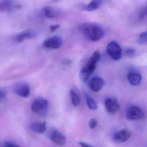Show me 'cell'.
<instances>
[{"label": "cell", "mask_w": 147, "mask_h": 147, "mask_svg": "<svg viewBox=\"0 0 147 147\" xmlns=\"http://www.w3.org/2000/svg\"><path fill=\"white\" fill-rule=\"evenodd\" d=\"M100 52L98 51H95L80 70V77L83 81L86 82L88 80L91 74L95 70L96 64L100 60Z\"/></svg>", "instance_id": "7a4b0ae2"}, {"label": "cell", "mask_w": 147, "mask_h": 147, "mask_svg": "<svg viewBox=\"0 0 147 147\" xmlns=\"http://www.w3.org/2000/svg\"><path fill=\"white\" fill-rule=\"evenodd\" d=\"M106 51L108 55L113 60H118L121 58L122 54V48L116 41H110L107 45Z\"/></svg>", "instance_id": "277c9868"}, {"label": "cell", "mask_w": 147, "mask_h": 147, "mask_svg": "<svg viewBox=\"0 0 147 147\" xmlns=\"http://www.w3.org/2000/svg\"><path fill=\"white\" fill-rule=\"evenodd\" d=\"M50 137L55 144L59 146H63L66 143L65 137L57 130H54L51 132Z\"/></svg>", "instance_id": "8fae6325"}, {"label": "cell", "mask_w": 147, "mask_h": 147, "mask_svg": "<svg viewBox=\"0 0 147 147\" xmlns=\"http://www.w3.org/2000/svg\"><path fill=\"white\" fill-rule=\"evenodd\" d=\"M88 125H89V127L90 129H94L95 128L96 125H97V121L94 119V118H92L90 119V121H89V123H88Z\"/></svg>", "instance_id": "603a6c76"}, {"label": "cell", "mask_w": 147, "mask_h": 147, "mask_svg": "<svg viewBox=\"0 0 147 147\" xmlns=\"http://www.w3.org/2000/svg\"><path fill=\"white\" fill-rule=\"evenodd\" d=\"M80 29L85 36L92 41H97L104 36L103 29L96 24H84L81 26Z\"/></svg>", "instance_id": "6da1fadb"}, {"label": "cell", "mask_w": 147, "mask_h": 147, "mask_svg": "<svg viewBox=\"0 0 147 147\" xmlns=\"http://www.w3.org/2000/svg\"><path fill=\"white\" fill-rule=\"evenodd\" d=\"M6 98V94L5 91L0 89V99H4Z\"/></svg>", "instance_id": "484cf974"}, {"label": "cell", "mask_w": 147, "mask_h": 147, "mask_svg": "<svg viewBox=\"0 0 147 147\" xmlns=\"http://www.w3.org/2000/svg\"><path fill=\"white\" fill-rule=\"evenodd\" d=\"M70 96L72 105L76 107L80 104V98L76 92L72 89L70 90Z\"/></svg>", "instance_id": "d6986e66"}, {"label": "cell", "mask_w": 147, "mask_h": 147, "mask_svg": "<svg viewBox=\"0 0 147 147\" xmlns=\"http://www.w3.org/2000/svg\"><path fill=\"white\" fill-rule=\"evenodd\" d=\"M59 25H52L50 26V31L51 32H53L55 31L57 29L59 28Z\"/></svg>", "instance_id": "d4e9b609"}, {"label": "cell", "mask_w": 147, "mask_h": 147, "mask_svg": "<svg viewBox=\"0 0 147 147\" xmlns=\"http://www.w3.org/2000/svg\"><path fill=\"white\" fill-rule=\"evenodd\" d=\"M3 146L5 147H16V146H18V145L13 142H11V141H6L5 142L3 145Z\"/></svg>", "instance_id": "cb8c5ba5"}, {"label": "cell", "mask_w": 147, "mask_h": 147, "mask_svg": "<svg viewBox=\"0 0 147 147\" xmlns=\"http://www.w3.org/2000/svg\"><path fill=\"white\" fill-rule=\"evenodd\" d=\"M131 135V132L129 130L125 129L115 131L113 136V139L117 142H123L126 141Z\"/></svg>", "instance_id": "ba28073f"}, {"label": "cell", "mask_w": 147, "mask_h": 147, "mask_svg": "<svg viewBox=\"0 0 147 147\" xmlns=\"http://www.w3.org/2000/svg\"><path fill=\"white\" fill-rule=\"evenodd\" d=\"M146 17V7L144 6L142 7L139 13V18L140 20L142 21L145 20Z\"/></svg>", "instance_id": "44dd1931"}, {"label": "cell", "mask_w": 147, "mask_h": 147, "mask_svg": "<svg viewBox=\"0 0 147 147\" xmlns=\"http://www.w3.org/2000/svg\"><path fill=\"white\" fill-rule=\"evenodd\" d=\"M48 107V100L43 98H38L33 100L31 105L32 111L38 115H44Z\"/></svg>", "instance_id": "3957f363"}, {"label": "cell", "mask_w": 147, "mask_h": 147, "mask_svg": "<svg viewBox=\"0 0 147 147\" xmlns=\"http://www.w3.org/2000/svg\"><path fill=\"white\" fill-rule=\"evenodd\" d=\"M20 7L12 0H2L0 1V11H10Z\"/></svg>", "instance_id": "7c38bea8"}, {"label": "cell", "mask_w": 147, "mask_h": 147, "mask_svg": "<svg viewBox=\"0 0 147 147\" xmlns=\"http://www.w3.org/2000/svg\"><path fill=\"white\" fill-rule=\"evenodd\" d=\"M63 61H64V63L65 64H67V65H68V64H69L71 63V61L70 60H64Z\"/></svg>", "instance_id": "83f0119b"}, {"label": "cell", "mask_w": 147, "mask_h": 147, "mask_svg": "<svg viewBox=\"0 0 147 147\" xmlns=\"http://www.w3.org/2000/svg\"><path fill=\"white\" fill-rule=\"evenodd\" d=\"M125 53L129 57H133L136 54V51L134 48L129 47L126 49Z\"/></svg>", "instance_id": "7402d4cb"}, {"label": "cell", "mask_w": 147, "mask_h": 147, "mask_svg": "<svg viewBox=\"0 0 147 147\" xmlns=\"http://www.w3.org/2000/svg\"><path fill=\"white\" fill-rule=\"evenodd\" d=\"M103 1L104 0H92L88 4L84 5L83 9L88 11L96 10L102 5Z\"/></svg>", "instance_id": "e0dca14e"}, {"label": "cell", "mask_w": 147, "mask_h": 147, "mask_svg": "<svg viewBox=\"0 0 147 147\" xmlns=\"http://www.w3.org/2000/svg\"><path fill=\"white\" fill-rule=\"evenodd\" d=\"M84 96L86 104L88 107V108L91 110H96L97 109V104L95 100L87 93H84Z\"/></svg>", "instance_id": "ac0fdd59"}, {"label": "cell", "mask_w": 147, "mask_h": 147, "mask_svg": "<svg viewBox=\"0 0 147 147\" xmlns=\"http://www.w3.org/2000/svg\"><path fill=\"white\" fill-rule=\"evenodd\" d=\"M30 127L32 130L38 134L44 133L47 129L45 122H33L30 123Z\"/></svg>", "instance_id": "2e32d148"}, {"label": "cell", "mask_w": 147, "mask_h": 147, "mask_svg": "<svg viewBox=\"0 0 147 147\" xmlns=\"http://www.w3.org/2000/svg\"><path fill=\"white\" fill-rule=\"evenodd\" d=\"M37 36L36 32L32 29H28L21 32L16 36V40L18 42H21L26 40L34 38Z\"/></svg>", "instance_id": "30bf717a"}, {"label": "cell", "mask_w": 147, "mask_h": 147, "mask_svg": "<svg viewBox=\"0 0 147 147\" xmlns=\"http://www.w3.org/2000/svg\"><path fill=\"white\" fill-rule=\"evenodd\" d=\"M63 43L62 38L58 36H52L51 37L46 39L43 45L45 47L49 49H58L61 47Z\"/></svg>", "instance_id": "8992f818"}, {"label": "cell", "mask_w": 147, "mask_h": 147, "mask_svg": "<svg viewBox=\"0 0 147 147\" xmlns=\"http://www.w3.org/2000/svg\"><path fill=\"white\" fill-rule=\"evenodd\" d=\"M105 84V80L101 77L95 76L90 80L88 86L92 91L98 92L102 89Z\"/></svg>", "instance_id": "9c48e42d"}, {"label": "cell", "mask_w": 147, "mask_h": 147, "mask_svg": "<svg viewBox=\"0 0 147 147\" xmlns=\"http://www.w3.org/2000/svg\"><path fill=\"white\" fill-rule=\"evenodd\" d=\"M105 105L106 110L110 113H115L119 109V105L117 100L114 98H107L105 100Z\"/></svg>", "instance_id": "4fadbf2b"}, {"label": "cell", "mask_w": 147, "mask_h": 147, "mask_svg": "<svg viewBox=\"0 0 147 147\" xmlns=\"http://www.w3.org/2000/svg\"><path fill=\"white\" fill-rule=\"evenodd\" d=\"M127 79L131 85L138 86L141 83L142 78L139 73L134 71H131L127 74Z\"/></svg>", "instance_id": "9a60e30c"}, {"label": "cell", "mask_w": 147, "mask_h": 147, "mask_svg": "<svg viewBox=\"0 0 147 147\" xmlns=\"http://www.w3.org/2000/svg\"><path fill=\"white\" fill-rule=\"evenodd\" d=\"M126 116L128 120L134 121L142 118L144 116V113L140 107L132 105L128 107L126 111Z\"/></svg>", "instance_id": "5b68a950"}, {"label": "cell", "mask_w": 147, "mask_h": 147, "mask_svg": "<svg viewBox=\"0 0 147 147\" xmlns=\"http://www.w3.org/2000/svg\"><path fill=\"white\" fill-rule=\"evenodd\" d=\"M147 42V33L146 32H142L137 40V42L140 44H145Z\"/></svg>", "instance_id": "ffe728a7"}, {"label": "cell", "mask_w": 147, "mask_h": 147, "mask_svg": "<svg viewBox=\"0 0 147 147\" xmlns=\"http://www.w3.org/2000/svg\"><path fill=\"white\" fill-rule=\"evenodd\" d=\"M14 91L18 95L23 98H28L30 95L29 86L25 83H17L14 87Z\"/></svg>", "instance_id": "52a82bcc"}, {"label": "cell", "mask_w": 147, "mask_h": 147, "mask_svg": "<svg viewBox=\"0 0 147 147\" xmlns=\"http://www.w3.org/2000/svg\"><path fill=\"white\" fill-rule=\"evenodd\" d=\"M79 145L81 146H83V147H88V146H91V145H89L88 144H86V142H79Z\"/></svg>", "instance_id": "4316f807"}, {"label": "cell", "mask_w": 147, "mask_h": 147, "mask_svg": "<svg viewBox=\"0 0 147 147\" xmlns=\"http://www.w3.org/2000/svg\"><path fill=\"white\" fill-rule=\"evenodd\" d=\"M42 13L45 17L48 18H54L58 17L60 15L61 11L57 8L52 6H46L42 9Z\"/></svg>", "instance_id": "5bb4252c"}]
</instances>
